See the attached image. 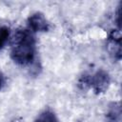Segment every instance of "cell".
I'll return each mask as SVG.
<instances>
[{"instance_id": "5b68a950", "label": "cell", "mask_w": 122, "mask_h": 122, "mask_svg": "<svg viewBox=\"0 0 122 122\" xmlns=\"http://www.w3.org/2000/svg\"><path fill=\"white\" fill-rule=\"evenodd\" d=\"M108 122H121V110L119 104H113L108 112Z\"/></svg>"}, {"instance_id": "ba28073f", "label": "cell", "mask_w": 122, "mask_h": 122, "mask_svg": "<svg viewBox=\"0 0 122 122\" xmlns=\"http://www.w3.org/2000/svg\"><path fill=\"white\" fill-rule=\"evenodd\" d=\"M4 84H5V78H4V75H3V73L0 71V90L3 88Z\"/></svg>"}, {"instance_id": "7a4b0ae2", "label": "cell", "mask_w": 122, "mask_h": 122, "mask_svg": "<svg viewBox=\"0 0 122 122\" xmlns=\"http://www.w3.org/2000/svg\"><path fill=\"white\" fill-rule=\"evenodd\" d=\"M30 30L32 31H47L50 28V25L45 18V16L40 12H35L29 17L28 20Z\"/></svg>"}, {"instance_id": "6da1fadb", "label": "cell", "mask_w": 122, "mask_h": 122, "mask_svg": "<svg viewBox=\"0 0 122 122\" xmlns=\"http://www.w3.org/2000/svg\"><path fill=\"white\" fill-rule=\"evenodd\" d=\"M10 55L21 66L30 64L35 56V40L30 30H18L11 40Z\"/></svg>"}, {"instance_id": "3957f363", "label": "cell", "mask_w": 122, "mask_h": 122, "mask_svg": "<svg viewBox=\"0 0 122 122\" xmlns=\"http://www.w3.org/2000/svg\"><path fill=\"white\" fill-rule=\"evenodd\" d=\"M88 82L90 84H92V86L93 87V89L97 92H103L108 88V85L110 83V79L109 76L106 72L104 71H97L94 75L92 76L91 79L88 80Z\"/></svg>"}, {"instance_id": "277c9868", "label": "cell", "mask_w": 122, "mask_h": 122, "mask_svg": "<svg viewBox=\"0 0 122 122\" xmlns=\"http://www.w3.org/2000/svg\"><path fill=\"white\" fill-rule=\"evenodd\" d=\"M108 50L111 54H112L117 59L121 56V43H120V36L115 32L112 33L108 42Z\"/></svg>"}, {"instance_id": "8992f818", "label": "cell", "mask_w": 122, "mask_h": 122, "mask_svg": "<svg viewBox=\"0 0 122 122\" xmlns=\"http://www.w3.org/2000/svg\"><path fill=\"white\" fill-rule=\"evenodd\" d=\"M35 122H58V119L51 111L47 110L38 115Z\"/></svg>"}, {"instance_id": "52a82bcc", "label": "cell", "mask_w": 122, "mask_h": 122, "mask_svg": "<svg viewBox=\"0 0 122 122\" xmlns=\"http://www.w3.org/2000/svg\"><path fill=\"white\" fill-rule=\"evenodd\" d=\"M10 35V30L7 27H0V50L4 47V45L6 44L8 38Z\"/></svg>"}]
</instances>
